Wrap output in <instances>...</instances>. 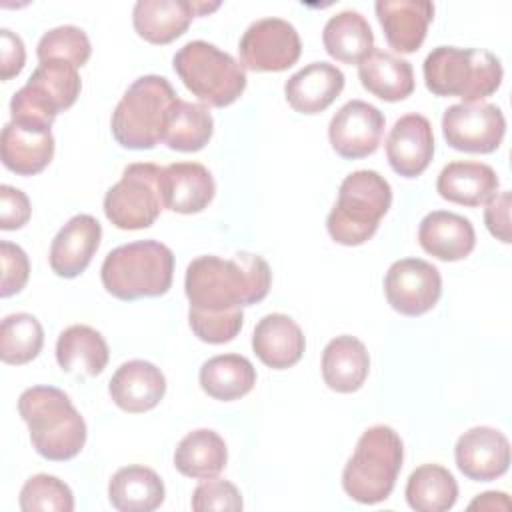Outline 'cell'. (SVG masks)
I'll return each instance as SVG.
<instances>
[{
	"mask_svg": "<svg viewBox=\"0 0 512 512\" xmlns=\"http://www.w3.org/2000/svg\"><path fill=\"white\" fill-rule=\"evenodd\" d=\"M388 304L404 316H422L442 294L440 270L422 258L396 260L384 278Z\"/></svg>",
	"mask_w": 512,
	"mask_h": 512,
	"instance_id": "obj_13",
	"label": "cell"
},
{
	"mask_svg": "<svg viewBox=\"0 0 512 512\" xmlns=\"http://www.w3.org/2000/svg\"><path fill=\"white\" fill-rule=\"evenodd\" d=\"M418 244L438 260L456 262L474 250L476 232L468 218L448 210H432L420 220Z\"/></svg>",
	"mask_w": 512,
	"mask_h": 512,
	"instance_id": "obj_22",
	"label": "cell"
},
{
	"mask_svg": "<svg viewBox=\"0 0 512 512\" xmlns=\"http://www.w3.org/2000/svg\"><path fill=\"white\" fill-rule=\"evenodd\" d=\"M2 164L20 176H34L42 172L54 156L52 130L28 128L8 122L0 134Z\"/></svg>",
	"mask_w": 512,
	"mask_h": 512,
	"instance_id": "obj_25",
	"label": "cell"
},
{
	"mask_svg": "<svg viewBox=\"0 0 512 512\" xmlns=\"http://www.w3.org/2000/svg\"><path fill=\"white\" fill-rule=\"evenodd\" d=\"M404 444L398 432L376 424L362 432L342 472L344 492L360 504L384 502L402 470Z\"/></svg>",
	"mask_w": 512,
	"mask_h": 512,
	"instance_id": "obj_5",
	"label": "cell"
},
{
	"mask_svg": "<svg viewBox=\"0 0 512 512\" xmlns=\"http://www.w3.org/2000/svg\"><path fill=\"white\" fill-rule=\"evenodd\" d=\"M506 132L502 110L490 102H460L444 110L442 134L450 148L470 154L498 150Z\"/></svg>",
	"mask_w": 512,
	"mask_h": 512,
	"instance_id": "obj_12",
	"label": "cell"
},
{
	"mask_svg": "<svg viewBox=\"0 0 512 512\" xmlns=\"http://www.w3.org/2000/svg\"><path fill=\"white\" fill-rule=\"evenodd\" d=\"M44 344V330L36 316L16 312L0 324V358L6 364L20 366L32 362Z\"/></svg>",
	"mask_w": 512,
	"mask_h": 512,
	"instance_id": "obj_36",
	"label": "cell"
},
{
	"mask_svg": "<svg viewBox=\"0 0 512 512\" xmlns=\"http://www.w3.org/2000/svg\"><path fill=\"white\" fill-rule=\"evenodd\" d=\"M174 254L158 240H138L110 250L102 262L100 278L108 294L118 300L156 298L170 290Z\"/></svg>",
	"mask_w": 512,
	"mask_h": 512,
	"instance_id": "obj_3",
	"label": "cell"
},
{
	"mask_svg": "<svg viewBox=\"0 0 512 512\" xmlns=\"http://www.w3.org/2000/svg\"><path fill=\"white\" fill-rule=\"evenodd\" d=\"M306 348L300 326L286 314H266L252 332V350L262 364L274 370L294 366Z\"/></svg>",
	"mask_w": 512,
	"mask_h": 512,
	"instance_id": "obj_24",
	"label": "cell"
},
{
	"mask_svg": "<svg viewBox=\"0 0 512 512\" xmlns=\"http://www.w3.org/2000/svg\"><path fill=\"white\" fill-rule=\"evenodd\" d=\"M370 370V356L366 346L350 336L342 334L332 338L322 352V378L326 386L340 394L356 392Z\"/></svg>",
	"mask_w": 512,
	"mask_h": 512,
	"instance_id": "obj_27",
	"label": "cell"
},
{
	"mask_svg": "<svg viewBox=\"0 0 512 512\" xmlns=\"http://www.w3.org/2000/svg\"><path fill=\"white\" fill-rule=\"evenodd\" d=\"M434 156V132L426 116L404 114L394 122L386 138V158L390 168L404 176H420Z\"/></svg>",
	"mask_w": 512,
	"mask_h": 512,
	"instance_id": "obj_17",
	"label": "cell"
},
{
	"mask_svg": "<svg viewBox=\"0 0 512 512\" xmlns=\"http://www.w3.org/2000/svg\"><path fill=\"white\" fill-rule=\"evenodd\" d=\"M18 414L28 424L32 448L46 460H70L86 444V422L60 388H26L18 398Z\"/></svg>",
	"mask_w": 512,
	"mask_h": 512,
	"instance_id": "obj_2",
	"label": "cell"
},
{
	"mask_svg": "<svg viewBox=\"0 0 512 512\" xmlns=\"http://www.w3.org/2000/svg\"><path fill=\"white\" fill-rule=\"evenodd\" d=\"M212 132H214V120L206 104L186 102L182 98H176L162 142L170 150L198 152L208 144V140L212 138Z\"/></svg>",
	"mask_w": 512,
	"mask_h": 512,
	"instance_id": "obj_35",
	"label": "cell"
},
{
	"mask_svg": "<svg viewBox=\"0 0 512 512\" xmlns=\"http://www.w3.org/2000/svg\"><path fill=\"white\" fill-rule=\"evenodd\" d=\"M102 238L100 222L90 214L72 216L50 244V268L60 278L82 274L96 254Z\"/></svg>",
	"mask_w": 512,
	"mask_h": 512,
	"instance_id": "obj_18",
	"label": "cell"
},
{
	"mask_svg": "<svg viewBox=\"0 0 512 512\" xmlns=\"http://www.w3.org/2000/svg\"><path fill=\"white\" fill-rule=\"evenodd\" d=\"M0 264H2V282L0 296L8 298L18 294L30 276V262L26 252L8 240L0 242Z\"/></svg>",
	"mask_w": 512,
	"mask_h": 512,
	"instance_id": "obj_41",
	"label": "cell"
},
{
	"mask_svg": "<svg viewBox=\"0 0 512 512\" xmlns=\"http://www.w3.org/2000/svg\"><path fill=\"white\" fill-rule=\"evenodd\" d=\"M218 6V2L192 0H138L132 10V24L146 42L170 44L186 32L194 16L214 12Z\"/></svg>",
	"mask_w": 512,
	"mask_h": 512,
	"instance_id": "obj_15",
	"label": "cell"
},
{
	"mask_svg": "<svg viewBox=\"0 0 512 512\" xmlns=\"http://www.w3.org/2000/svg\"><path fill=\"white\" fill-rule=\"evenodd\" d=\"M386 42L400 54L416 52L434 18V4L428 0H378L374 4Z\"/></svg>",
	"mask_w": 512,
	"mask_h": 512,
	"instance_id": "obj_19",
	"label": "cell"
},
{
	"mask_svg": "<svg viewBox=\"0 0 512 512\" xmlns=\"http://www.w3.org/2000/svg\"><path fill=\"white\" fill-rule=\"evenodd\" d=\"M468 510H510V500L508 494L504 492H484L478 494L470 504Z\"/></svg>",
	"mask_w": 512,
	"mask_h": 512,
	"instance_id": "obj_45",
	"label": "cell"
},
{
	"mask_svg": "<svg viewBox=\"0 0 512 512\" xmlns=\"http://www.w3.org/2000/svg\"><path fill=\"white\" fill-rule=\"evenodd\" d=\"M26 62L24 42L8 28L0 30V78L6 82L18 76Z\"/></svg>",
	"mask_w": 512,
	"mask_h": 512,
	"instance_id": "obj_43",
	"label": "cell"
},
{
	"mask_svg": "<svg viewBox=\"0 0 512 512\" xmlns=\"http://www.w3.org/2000/svg\"><path fill=\"white\" fill-rule=\"evenodd\" d=\"M510 192H498L496 196H492L486 202V210H484V222L488 232L504 242L510 244Z\"/></svg>",
	"mask_w": 512,
	"mask_h": 512,
	"instance_id": "obj_44",
	"label": "cell"
},
{
	"mask_svg": "<svg viewBox=\"0 0 512 512\" xmlns=\"http://www.w3.org/2000/svg\"><path fill=\"white\" fill-rule=\"evenodd\" d=\"M30 200L28 196L14 186H0V228L18 230L30 220Z\"/></svg>",
	"mask_w": 512,
	"mask_h": 512,
	"instance_id": "obj_42",
	"label": "cell"
},
{
	"mask_svg": "<svg viewBox=\"0 0 512 512\" xmlns=\"http://www.w3.org/2000/svg\"><path fill=\"white\" fill-rule=\"evenodd\" d=\"M174 70L184 86L202 102L224 108L236 102L246 88V70L218 46L192 40L172 58Z\"/></svg>",
	"mask_w": 512,
	"mask_h": 512,
	"instance_id": "obj_8",
	"label": "cell"
},
{
	"mask_svg": "<svg viewBox=\"0 0 512 512\" xmlns=\"http://www.w3.org/2000/svg\"><path fill=\"white\" fill-rule=\"evenodd\" d=\"M36 54L40 62L46 60H62V62H70L76 68H82L90 54V40L86 36V32L78 26H58L48 30L38 46H36Z\"/></svg>",
	"mask_w": 512,
	"mask_h": 512,
	"instance_id": "obj_38",
	"label": "cell"
},
{
	"mask_svg": "<svg viewBox=\"0 0 512 512\" xmlns=\"http://www.w3.org/2000/svg\"><path fill=\"white\" fill-rule=\"evenodd\" d=\"M384 134V114L364 102H346L328 124V140L334 152L346 160H358L374 154Z\"/></svg>",
	"mask_w": 512,
	"mask_h": 512,
	"instance_id": "obj_14",
	"label": "cell"
},
{
	"mask_svg": "<svg viewBox=\"0 0 512 512\" xmlns=\"http://www.w3.org/2000/svg\"><path fill=\"white\" fill-rule=\"evenodd\" d=\"M228 462V448L222 436L210 428L188 432L174 450V466L188 478H214Z\"/></svg>",
	"mask_w": 512,
	"mask_h": 512,
	"instance_id": "obj_31",
	"label": "cell"
},
{
	"mask_svg": "<svg viewBox=\"0 0 512 512\" xmlns=\"http://www.w3.org/2000/svg\"><path fill=\"white\" fill-rule=\"evenodd\" d=\"M192 510L206 512V510H228L238 512L242 510V494L240 490L222 478H206L202 480L192 492Z\"/></svg>",
	"mask_w": 512,
	"mask_h": 512,
	"instance_id": "obj_40",
	"label": "cell"
},
{
	"mask_svg": "<svg viewBox=\"0 0 512 512\" xmlns=\"http://www.w3.org/2000/svg\"><path fill=\"white\" fill-rule=\"evenodd\" d=\"M404 494L416 512H446L458 500V484L448 468L422 464L408 476Z\"/></svg>",
	"mask_w": 512,
	"mask_h": 512,
	"instance_id": "obj_34",
	"label": "cell"
},
{
	"mask_svg": "<svg viewBox=\"0 0 512 512\" xmlns=\"http://www.w3.org/2000/svg\"><path fill=\"white\" fill-rule=\"evenodd\" d=\"M238 52L244 70L282 72L298 62L302 42L288 20L260 18L244 30Z\"/></svg>",
	"mask_w": 512,
	"mask_h": 512,
	"instance_id": "obj_11",
	"label": "cell"
},
{
	"mask_svg": "<svg viewBox=\"0 0 512 512\" xmlns=\"http://www.w3.org/2000/svg\"><path fill=\"white\" fill-rule=\"evenodd\" d=\"M390 204L388 180L376 170H356L342 180L338 200L326 218V230L342 246H360L374 236Z\"/></svg>",
	"mask_w": 512,
	"mask_h": 512,
	"instance_id": "obj_7",
	"label": "cell"
},
{
	"mask_svg": "<svg viewBox=\"0 0 512 512\" xmlns=\"http://www.w3.org/2000/svg\"><path fill=\"white\" fill-rule=\"evenodd\" d=\"M344 74L330 62H312L294 72L284 84L286 102L300 114L324 112L342 92Z\"/></svg>",
	"mask_w": 512,
	"mask_h": 512,
	"instance_id": "obj_21",
	"label": "cell"
},
{
	"mask_svg": "<svg viewBox=\"0 0 512 512\" xmlns=\"http://www.w3.org/2000/svg\"><path fill=\"white\" fill-rule=\"evenodd\" d=\"M198 380L208 396L230 402L246 396L254 388L256 370L252 362L240 354H220L200 366Z\"/></svg>",
	"mask_w": 512,
	"mask_h": 512,
	"instance_id": "obj_33",
	"label": "cell"
},
{
	"mask_svg": "<svg viewBox=\"0 0 512 512\" xmlns=\"http://www.w3.org/2000/svg\"><path fill=\"white\" fill-rule=\"evenodd\" d=\"M80 88L82 82L74 64L62 60L40 62L10 100L12 122L50 130L54 118L76 102Z\"/></svg>",
	"mask_w": 512,
	"mask_h": 512,
	"instance_id": "obj_9",
	"label": "cell"
},
{
	"mask_svg": "<svg viewBox=\"0 0 512 512\" xmlns=\"http://www.w3.org/2000/svg\"><path fill=\"white\" fill-rule=\"evenodd\" d=\"M108 344L104 336L86 324H74L60 332L56 342L58 366L74 376H98L108 364Z\"/></svg>",
	"mask_w": 512,
	"mask_h": 512,
	"instance_id": "obj_28",
	"label": "cell"
},
{
	"mask_svg": "<svg viewBox=\"0 0 512 512\" xmlns=\"http://www.w3.org/2000/svg\"><path fill=\"white\" fill-rule=\"evenodd\" d=\"M244 322L242 308L232 312H220V314H206L188 310V324L192 332L208 344H224L236 338Z\"/></svg>",
	"mask_w": 512,
	"mask_h": 512,
	"instance_id": "obj_39",
	"label": "cell"
},
{
	"mask_svg": "<svg viewBox=\"0 0 512 512\" xmlns=\"http://www.w3.org/2000/svg\"><path fill=\"white\" fill-rule=\"evenodd\" d=\"M162 210V168L152 162L128 164L104 196V214L120 230L148 228Z\"/></svg>",
	"mask_w": 512,
	"mask_h": 512,
	"instance_id": "obj_10",
	"label": "cell"
},
{
	"mask_svg": "<svg viewBox=\"0 0 512 512\" xmlns=\"http://www.w3.org/2000/svg\"><path fill=\"white\" fill-rule=\"evenodd\" d=\"M498 174L492 166L470 160L446 164L436 180L438 194L460 206H480L498 194Z\"/></svg>",
	"mask_w": 512,
	"mask_h": 512,
	"instance_id": "obj_26",
	"label": "cell"
},
{
	"mask_svg": "<svg viewBox=\"0 0 512 512\" xmlns=\"http://www.w3.org/2000/svg\"><path fill=\"white\" fill-rule=\"evenodd\" d=\"M108 392L120 410L140 414L160 404L166 392V378L152 362L128 360L112 374Z\"/></svg>",
	"mask_w": 512,
	"mask_h": 512,
	"instance_id": "obj_20",
	"label": "cell"
},
{
	"mask_svg": "<svg viewBox=\"0 0 512 512\" xmlns=\"http://www.w3.org/2000/svg\"><path fill=\"white\" fill-rule=\"evenodd\" d=\"M164 496L162 478L140 464L116 470L108 484V500L120 512H152L160 508Z\"/></svg>",
	"mask_w": 512,
	"mask_h": 512,
	"instance_id": "obj_30",
	"label": "cell"
},
{
	"mask_svg": "<svg viewBox=\"0 0 512 512\" xmlns=\"http://www.w3.org/2000/svg\"><path fill=\"white\" fill-rule=\"evenodd\" d=\"M322 42L334 60L360 64L374 50V32L360 12L342 10L326 22Z\"/></svg>",
	"mask_w": 512,
	"mask_h": 512,
	"instance_id": "obj_32",
	"label": "cell"
},
{
	"mask_svg": "<svg viewBox=\"0 0 512 512\" xmlns=\"http://www.w3.org/2000/svg\"><path fill=\"white\" fill-rule=\"evenodd\" d=\"M358 78L370 94L386 102L404 100L414 92L412 64L386 50L374 48L358 64Z\"/></svg>",
	"mask_w": 512,
	"mask_h": 512,
	"instance_id": "obj_29",
	"label": "cell"
},
{
	"mask_svg": "<svg viewBox=\"0 0 512 512\" xmlns=\"http://www.w3.org/2000/svg\"><path fill=\"white\" fill-rule=\"evenodd\" d=\"M454 458L466 478L490 482L506 474L510 466V442L496 428L474 426L456 440Z\"/></svg>",
	"mask_w": 512,
	"mask_h": 512,
	"instance_id": "obj_16",
	"label": "cell"
},
{
	"mask_svg": "<svg viewBox=\"0 0 512 512\" xmlns=\"http://www.w3.org/2000/svg\"><path fill=\"white\" fill-rule=\"evenodd\" d=\"M426 88L434 96H456L464 102H482L502 84L500 60L482 48H434L422 66Z\"/></svg>",
	"mask_w": 512,
	"mask_h": 512,
	"instance_id": "obj_6",
	"label": "cell"
},
{
	"mask_svg": "<svg viewBox=\"0 0 512 512\" xmlns=\"http://www.w3.org/2000/svg\"><path fill=\"white\" fill-rule=\"evenodd\" d=\"M216 184L200 162H174L162 168L164 208L178 214L202 212L214 198Z\"/></svg>",
	"mask_w": 512,
	"mask_h": 512,
	"instance_id": "obj_23",
	"label": "cell"
},
{
	"mask_svg": "<svg viewBox=\"0 0 512 512\" xmlns=\"http://www.w3.org/2000/svg\"><path fill=\"white\" fill-rule=\"evenodd\" d=\"M272 284L268 262L250 252H236L230 260L206 254L194 258L184 276L188 310L220 314L258 304Z\"/></svg>",
	"mask_w": 512,
	"mask_h": 512,
	"instance_id": "obj_1",
	"label": "cell"
},
{
	"mask_svg": "<svg viewBox=\"0 0 512 512\" xmlns=\"http://www.w3.org/2000/svg\"><path fill=\"white\" fill-rule=\"evenodd\" d=\"M172 84L158 74L136 78L110 120L114 140L128 150H150L164 140L166 124L176 102Z\"/></svg>",
	"mask_w": 512,
	"mask_h": 512,
	"instance_id": "obj_4",
	"label": "cell"
},
{
	"mask_svg": "<svg viewBox=\"0 0 512 512\" xmlns=\"http://www.w3.org/2000/svg\"><path fill=\"white\" fill-rule=\"evenodd\" d=\"M18 504L24 512H72L74 496L60 478L36 474L24 482Z\"/></svg>",
	"mask_w": 512,
	"mask_h": 512,
	"instance_id": "obj_37",
	"label": "cell"
}]
</instances>
